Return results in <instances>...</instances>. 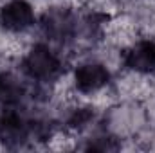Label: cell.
<instances>
[{
    "label": "cell",
    "instance_id": "obj_3",
    "mask_svg": "<svg viewBox=\"0 0 155 153\" xmlns=\"http://www.w3.org/2000/svg\"><path fill=\"white\" fill-rule=\"evenodd\" d=\"M35 20L33 9L24 0H13L5 4L0 11V22L9 31H24Z\"/></svg>",
    "mask_w": 155,
    "mask_h": 153
},
{
    "label": "cell",
    "instance_id": "obj_4",
    "mask_svg": "<svg viewBox=\"0 0 155 153\" xmlns=\"http://www.w3.org/2000/svg\"><path fill=\"white\" fill-rule=\"evenodd\" d=\"M110 79L108 70L99 63H87L76 70V86L81 92H96Z\"/></svg>",
    "mask_w": 155,
    "mask_h": 153
},
{
    "label": "cell",
    "instance_id": "obj_2",
    "mask_svg": "<svg viewBox=\"0 0 155 153\" xmlns=\"http://www.w3.org/2000/svg\"><path fill=\"white\" fill-rule=\"evenodd\" d=\"M29 133V121L20 114L15 105H4L0 112V139L7 142H20Z\"/></svg>",
    "mask_w": 155,
    "mask_h": 153
},
{
    "label": "cell",
    "instance_id": "obj_5",
    "mask_svg": "<svg viewBox=\"0 0 155 153\" xmlns=\"http://www.w3.org/2000/svg\"><path fill=\"white\" fill-rule=\"evenodd\" d=\"M126 65L137 72H155V43L141 41L126 54Z\"/></svg>",
    "mask_w": 155,
    "mask_h": 153
},
{
    "label": "cell",
    "instance_id": "obj_7",
    "mask_svg": "<svg viewBox=\"0 0 155 153\" xmlns=\"http://www.w3.org/2000/svg\"><path fill=\"white\" fill-rule=\"evenodd\" d=\"M43 27L47 31V34L54 36V38H63L71 33L72 29V20L67 13L63 11H52L47 13L43 18Z\"/></svg>",
    "mask_w": 155,
    "mask_h": 153
},
{
    "label": "cell",
    "instance_id": "obj_6",
    "mask_svg": "<svg viewBox=\"0 0 155 153\" xmlns=\"http://www.w3.org/2000/svg\"><path fill=\"white\" fill-rule=\"evenodd\" d=\"M24 96V86L20 79L11 72L0 74V103L2 105H15Z\"/></svg>",
    "mask_w": 155,
    "mask_h": 153
},
{
    "label": "cell",
    "instance_id": "obj_1",
    "mask_svg": "<svg viewBox=\"0 0 155 153\" xmlns=\"http://www.w3.org/2000/svg\"><path fill=\"white\" fill-rule=\"evenodd\" d=\"M24 67H25L27 74L31 77L41 79V81L52 79L60 72V61H58V58L45 45H36V47L31 49V52L27 54V58L24 61Z\"/></svg>",
    "mask_w": 155,
    "mask_h": 153
},
{
    "label": "cell",
    "instance_id": "obj_8",
    "mask_svg": "<svg viewBox=\"0 0 155 153\" xmlns=\"http://www.w3.org/2000/svg\"><path fill=\"white\" fill-rule=\"evenodd\" d=\"M117 144L112 141V139H97L96 142H92L88 146V150L92 151H108V150H116Z\"/></svg>",
    "mask_w": 155,
    "mask_h": 153
},
{
    "label": "cell",
    "instance_id": "obj_9",
    "mask_svg": "<svg viewBox=\"0 0 155 153\" xmlns=\"http://www.w3.org/2000/svg\"><path fill=\"white\" fill-rule=\"evenodd\" d=\"M90 119V112L88 110H78L76 114H74V117L71 119V124L72 126H81L83 122H87Z\"/></svg>",
    "mask_w": 155,
    "mask_h": 153
}]
</instances>
